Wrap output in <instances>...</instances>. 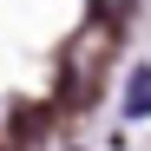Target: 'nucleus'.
Segmentation results:
<instances>
[{"mask_svg": "<svg viewBox=\"0 0 151 151\" xmlns=\"http://www.w3.org/2000/svg\"><path fill=\"white\" fill-rule=\"evenodd\" d=\"M125 112H132V118H151V66H138L132 79H125Z\"/></svg>", "mask_w": 151, "mask_h": 151, "instance_id": "nucleus-1", "label": "nucleus"}]
</instances>
